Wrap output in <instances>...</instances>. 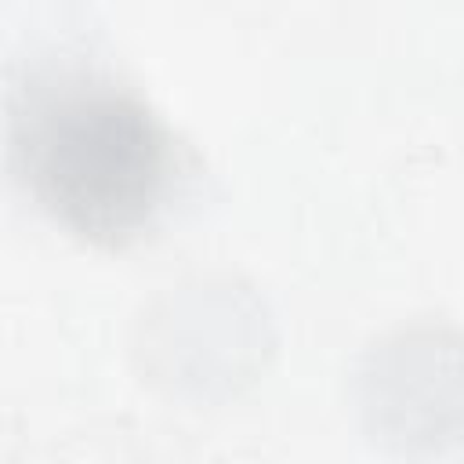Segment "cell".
<instances>
[{"mask_svg": "<svg viewBox=\"0 0 464 464\" xmlns=\"http://www.w3.org/2000/svg\"><path fill=\"white\" fill-rule=\"evenodd\" d=\"M11 152L29 192L69 228L116 239L149 221L167 188V138L127 91L58 72L11 109Z\"/></svg>", "mask_w": 464, "mask_h": 464, "instance_id": "1", "label": "cell"}]
</instances>
